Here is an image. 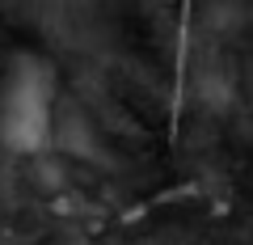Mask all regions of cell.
Wrapping results in <instances>:
<instances>
[{"mask_svg":"<svg viewBox=\"0 0 253 245\" xmlns=\"http://www.w3.org/2000/svg\"><path fill=\"white\" fill-rule=\"evenodd\" d=\"M59 76L42 55H13L0 76V148L13 156H34L55 140Z\"/></svg>","mask_w":253,"mask_h":245,"instance_id":"6da1fadb","label":"cell"}]
</instances>
